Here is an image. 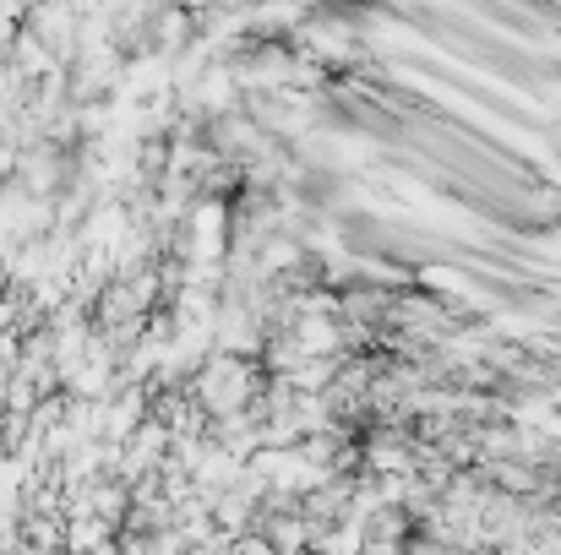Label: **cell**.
I'll list each match as a JSON object with an SVG mask.
<instances>
[{
	"instance_id": "obj_1",
	"label": "cell",
	"mask_w": 561,
	"mask_h": 555,
	"mask_svg": "<svg viewBox=\"0 0 561 555\" xmlns=\"http://www.w3.org/2000/svg\"><path fill=\"white\" fill-rule=\"evenodd\" d=\"M191 397H196L202 408H213V414H218V408H240V397H245V392H240V366H234V360H213V366L196 375V392H191Z\"/></svg>"
}]
</instances>
